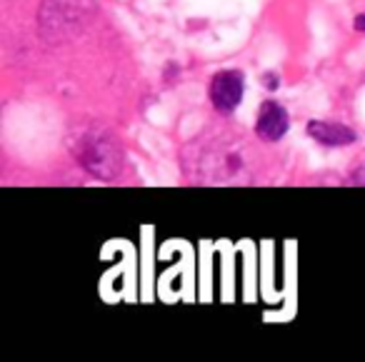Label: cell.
<instances>
[{"label":"cell","mask_w":365,"mask_h":362,"mask_svg":"<svg viewBox=\"0 0 365 362\" xmlns=\"http://www.w3.org/2000/svg\"><path fill=\"white\" fill-rule=\"evenodd\" d=\"M308 135L313 138L315 143L328 148H345L353 145L358 140L353 130L348 125H340V123H325V120H310L308 123Z\"/></svg>","instance_id":"4"},{"label":"cell","mask_w":365,"mask_h":362,"mask_svg":"<svg viewBox=\"0 0 365 362\" xmlns=\"http://www.w3.org/2000/svg\"><path fill=\"white\" fill-rule=\"evenodd\" d=\"M210 103L218 113L228 115L240 105L245 93V78L240 71H223L210 81Z\"/></svg>","instance_id":"2"},{"label":"cell","mask_w":365,"mask_h":362,"mask_svg":"<svg viewBox=\"0 0 365 362\" xmlns=\"http://www.w3.org/2000/svg\"><path fill=\"white\" fill-rule=\"evenodd\" d=\"M353 28H355V31H360V33H365V13H363V16H358V18H355Z\"/></svg>","instance_id":"5"},{"label":"cell","mask_w":365,"mask_h":362,"mask_svg":"<svg viewBox=\"0 0 365 362\" xmlns=\"http://www.w3.org/2000/svg\"><path fill=\"white\" fill-rule=\"evenodd\" d=\"M120 157L123 152L118 148H113V143L108 138L101 135H93L78 150V160L91 172H96V177H115L118 167H120Z\"/></svg>","instance_id":"1"},{"label":"cell","mask_w":365,"mask_h":362,"mask_svg":"<svg viewBox=\"0 0 365 362\" xmlns=\"http://www.w3.org/2000/svg\"><path fill=\"white\" fill-rule=\"evenodd\" d=\"M290 130V115L280 103L265 100L255 118V135L265 143H278Z\"/></svg>","instance_id":"3"}]
</instances>
